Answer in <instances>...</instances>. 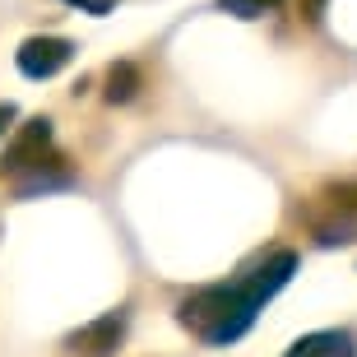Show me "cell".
<instances>
[{
  "label": "cell",
  "mask_w": 357,
  "mask_h": 357,
  "mask_svg": "<svg viewBox=\"0 0 357 357\" xmlns=\"http://www.w3.org/2000/svg\"><path fill=\"white\" fill-rule=\"evenodd\" d=\"M255 311H260V302H251L241 283H227V288H204L195 297H185L181 325L195 330L199 339H209V344H232L251 330Z\"/></svg>",
  "instance_id": "6da1fadb"
},
{
  "label": "cell",
  "mask_w": 357,
  "mask_h": 357,
  "mask_svg": "<svg viewBox=\"0 0 357 357\" xmlns=\"http://www.w3.org/2000/svg\"><path fill=\"white\" fill-rule=\"evenodd\" d=\"M70 56H75V47L66 38H28L19 47V70L28 79H52L56 70L70 66Z\"/></svg>",
  "instance_id": "7a4b0ae2"
},
{
  "label": "cell",
  "mask_w": 357,
  "mask_h": 357,
  "mask_svg": "<svg viewBox=\"0 0 357 357\" xmlns=\"http://www.w3.org/2000/svg\"><path fill=\"white\" fill-rule=\"evenodd\" d=\"M292 269H297V255H292V251H274L269 260H260V265L246 269L237 283L246 288V297H251V302H269V297H274V292L292 278Z\"/></svg>",
  "instance_id": "3957f363"
},
{
  "label": "cell",
  "mask_w": 357,
  "mask_h": 357,
  "mask_svg": "<svg viewBox=\"0 0 357 357\" xmlns=\"http://www.w3.org/2000/svg\"><path fill=\"white\" fill-rule=\"evenodd\" d=\"M52 139V121H28L24 130L14 135V144L5 149V162H0V176H19L24 167H42V149Z\"/></svg>",
  "instance_id": "277c9868"
},
{
  "label": "cell",
  "mask_w": 357,
  "mask_h": 357,
  "mask_svg": "<svg viewBox=\"0 0 357 357\" xmlns=\"http://www.w3.org/2000/svg\"><path fill=\"white\" fill-rule=\"evenodd\" d=\"M121 330H126V316H102L98 325H89V330H79L75 339H70V348L75 353H84V357H102V353H112V348L121 344Z\"/></svg>",
  "instance_id": "5b68a950"
},
{
  "label": "cell",
  "mask_w": 357,
  "mask_h": 357,
  "mask_svg": "<svg viewBox=\"0 0 357 357\" xmlns=\"http://www.w3.org/2000/svg\"><path fill=\"white\" fill-rule=\"evenodd\" d=\"M288 357H353V334H344V330L306 334V339L292 348Z\"/></svg>",
  "instance_id": "8992f818"
},
{
  "label": "cell",
  "mask_w": 357,
  "mask_h": 357,
  "mask_svg": "<svg viewBox=\"0 0 357 357\" xmlns=\"http://www.w3.org/2000/svg\"><path fill=\"white\" fill-rule=\"evenodd\" d=\"M227 14H237V19H260V14H274L278 0H218Z\"/></svg>",
  "instance_id": "52a82bcc"
},
{
  "label": "cell",
  "mask_w": 357,
  "mask_h": 357,
  "mask_svg": "<svg viewBox=\"0 0 357 357\" xmlns=\"http://www.w3.org/2000/svg\"><path fill=\"white\" fill-rule=\"evenodd\" d=\"M130 93H135V70L116 66V70H112V89H107V98H112V102H126Z\"/></svg>",
  "instance_id": "ba28073f"
},
{
  "label": "cell",
  "mask_w": 357,
  "mask_h": 357,
  "mask_svg": "<svg viewBox=\"0 0 357 357\" xmlns=\"http://www.w3.org/2000/svg\"><path fill=\"white\" fill-rule=\"evenodd\" d=\"M66 5H79V10H89V14H107L112 10V0H66Z\"/></svg>",
  "instance_id": "9c48e42d"
},
{
  "label": "cell",
  "mask_w": 357,
  "mask_h": 357,
  "mask_svg": "<svg viewBox=\"0 0 357 357\" xmlns=\"http://www.w3.org/2000/svg\"><path fill=\"white\" fill-rule=\"evenodd\" d=\"M320 10H325V0H302V14H306V19H320Z\"/></svg>",
  "instance_id": "30bf717a"
},
{
  "label": "cell",
  "mask_w": 357,
  "mask_h": 357,
  "mask_svg": "<svg viewBox=\"0 0 357 357\" xmlns=\"http://www.w3.org/2000/svg\"><path fill=\"white\" fill-rule=\"evenodd\" d=\"M10 116H14V107H0V130L10 126Z\"/></svg>",
  "instance_id": "8fae6325"
}]
</instances>
